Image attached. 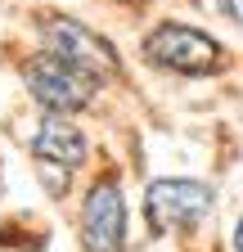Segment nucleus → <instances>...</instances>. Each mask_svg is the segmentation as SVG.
Returning a JSON list of instances; mask_svg holds the SVG:
<instances>
[{
    "mask_svg": "<svg viewBox=\"0 0 243 252\" xmlns=\"http://www.w3.org/2000/svg\"><path fill=\"white\" fill-rule=\"evenodd\" d=\"M23 81H27V94H32L41 108H50V113H77V108H86L90 99H95V86H99V77L81 72L77 63L59 59L50 50L36 54V59H27Z\"/></svg>",
    "mask_w": 243,
    "mask_h": 252,
    "instance_id": "2",
    "label": "nucleus"
},
{
    "mask_svg": "<svg viewBox=\"0 0 243 252\" xmlns=\"http://www.w3.org/2000/svg\"><path fill=\"white\" fill-rule=\"evenodd\" d=\"M45 45H50V54L77 63V68L90 72V77L117 72V50H113V41H104L99 32H90L77 18H50L45 23Z\"/></svg>",
    "mask_w": 243,
    "mask_h": 252,
    "instance_id": "5",
    "label": "nucleus"
},
{
    "mask_svg": "<svg viewBox=\"0 0 243 252\" xmlns=\"http://www.w3.org/2000/svg\"><path fill=\"white\" fill-rule=\"evenodd\" d=\"M216 5H221V14H225V18H234V23L243 27V0H216Z\"/></svg>",
    "mask_w": 243,
    "mask_h": 252,
    "instance_id": "7",
    "label": "nucleus"
},
{
    "mask_svg": "<svg viewBox=\"0 0 243 252\" xmlns=\"http://www.w3.org/2000/svg\"><path fill=\"white\" fill-rule=\"evenodd\" d=\"M144 59L158 63L167 72H180V77H207L221 68V45L207 36V32L189 27V23H158L149 36L140 41Z\"/></svg>",
    "mask_w": 243,
    "mask_h": 252,
    "instance_id": "1",
    "label": "nucleus"
},
{
    "mask_svg": "<svg viewBox=\"0 0 243 252\" xmlns=\"http://www.w3.org/2000/svg\"><path fill=\"white\" fill-rule=\"evenodd\" d=\"M81 243L86 252H122L126 248V198L117 180H95L81 198Z\"/></svg>",
    "mask_w": 243,
    "mask_h": 252,
    "instance_id": "4",
    "label": "nucleus"
},
{
    "mask_svg": "<svg viewBox=\"0 0 243 252\" xmlns=\"http://www.w3.org/2000/svg\"><path fill=\"white\" fill-rule=\"evenodd\" d=\"M234 248L243 252V216H239V230H234Z\"/></svg>",
    "mask_w": 243,
    "mask_h": 252,
    "instance_id": "8",
    "label": "nucleus"
},
{
    "mask_svg": "<svg viewBox=\"0 0 243 252\" xmlns=\"http://www.w3.org/2000/svg\"><path fill=\"white\" fill-rule=\"evenodd\" d=\"M32 153L41 158V162L59 167V171H77V167L86 162L90 144H86V135L77 131L72 122L50 117V122H41V131H36V140H32Z\"/></svg>",
    "mask_w": 243,
    "mask_h": 252,
    "instance_id": "6",
    "label": "nucleus"
},
{
    "mask_svg": "<svg viewBox=\"0 0 243 252\" xmlns=\"http://www.w3.org/2000/svg\"><path fill=\"white\" fill-rule=\"evenodd\" d=\"M212 203H216V194L203 180H153L144 189V212H149V225L158 234L198 225L212 212Z\"/></svg>",
    "mask_w": 243,
    "mask_h": 252,
    "instance_id": "3",
    "label": "nucleus"
}]
</instances>
